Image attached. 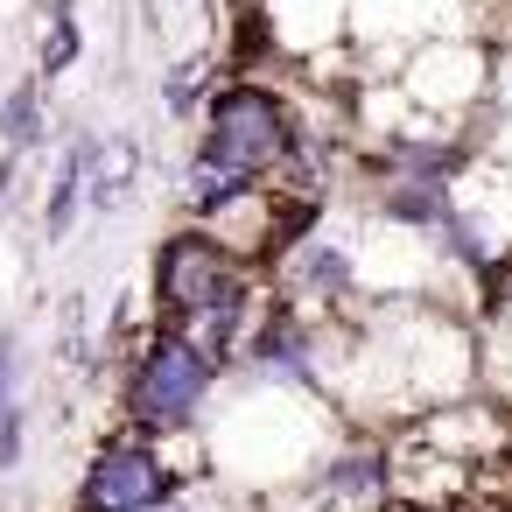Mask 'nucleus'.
Instances as JSON below:
<instances>
[{"label":"nucleus","instance_id":"obj_9","mask_svg":"<svg viewBox=\"0 0 512 512\" xmlns=\"http://www.w3.org/2000/svg\"><path fill=\"white\" fill-rule=\"evenodd\" d=\"M43 134H50V99H43V78H29L0 99V141H8V155H36Z\"/></svg>","mask_w":512,"mask_h":512},{"label":"nucleus","instance_id":"obj_10","mask_svg":"<svg viewBox=\"0 0 512 512\" xmlns=\"http://www.w3.org/2000/svg\"><path fill=\"white\" fill-rule=\"evenodd\" d=\"M225 71H218V57L211 50H197V57H176L169 64V78H162V113L169 120H190L204 99H211V85H218Z\"/></svg>","mask_w":512,"mask_h":512},{"label":"nucleus","instance_id":"obj_5","mask_svg":"<svg viewBox=\"0 0 512 512\" xmlns=\"http://www.w3.org/2000/svg\"><path fill=\"white\" fill-rule=\"evenodd\" d=\"M260 274H267L274 295H288V302H302V309H316V316H330V309H344V302L358 295V253H351L344 239H323V232L281 246Z\"/></svg>","mask_w":512,"mask_h":512},{"label":"nucleus","instance_id":"obj_6","mask_svg":"<svg viewBox=\"0 0 512 512\" xmlns=\"http://www.w3.org/2000/svg\"><path fill=\"white\" fill-rule=\"evenodd\" d=\"M99 148H106V134H71L64 162H57V176H50V197H43V239H50V246L71 239V225H78V211H85V183H92Z\"/></svg>","mask_w":512,"mask_h":512},{"label":"nucleus","instance_id":"obj_2","mask_svg":"<svg viewBox=\"0 0 512 512\" xmlns=\"http://www.w3.org/2000/svg\"><path fill=\"white\" fill-rule=\"evenodd\" d=\"M302 141V113L288 92H274L267 78H218L211 99L197 106V148L190 162L239 176V183H274L288 169Z\"/></svg>","mask_w":512,"mask_h":512},{"label":"nucleus","instance_id":"obj_7","mask_svg":"<svg viewBox=\"0 0 512 512\" xmlns=\"http://www.w3.org/2000/svg\"><path fill=\"white\" fill-rule=\"evenodd\" d=\"M134 183H141V141H134V134H113V141L99 148V162H92L85 211H92V218H113V211L134 197Z\"/></svg>","mask_w":512,"mask_h":512},{"label":"nucleus","instance_id":"obj_13","mask_svg":"<svg viewBox=\"0 0 512 512\" xmlns=\"http://www.w3.org/2000/svg\"><path fill=\"white\" fill-rule=\"evenodd\" d=\"M15 169H22V155H0V211H8V190H15Z\"/></svg>","mask_w":512,"mask_h":512},{"label":"nucleus","instance_id":"obj_15","mask_svg":"<svg viewBox=\"0 0 512 512\" xmlns=\"http://www.w3.org/2000/svg\"><path fill=\"white\" fill-rule=\"evenodd\" d=\"M498 512H505V505H498Z\"/></svg>","mask_w":512,"mask_h":512},{"label":"nucleus","instance_id":"obj_11","mask_svg":"<svg viewBox=\"0 0 512 512\" xmlns=\"http://www.w3.org/2000/svg\"><path fill=\"white\" fill-rule=\"evenodd\" d=\"M22 456H29V407L15 400L0 407V470H22Z\"/></svg>","mask_w":512,"mask_h":512},{"label":"nucleus","instance_id":"obj_1","mask_svg":"<svg viewBox=\"0 0 512 512\" xmlns=\"http://www.w3.org/2000/svg\"><path fill=\"white\" fill-rule=\"evenodd\" d=\"M120 428L134 435H155V442H176V435H197L211 393L225 386V365L176 323H141L120 351Z\"/></svg>","mask_w":512,"mask_h":512},{"label":"nucleus","instance_id":"obj_4","mask_svg":"<svg viewBox=\"0 0 512 512\" xmlns=\"http://www.w3.org/2000/svg\"><path fill=\"white\" fill-rule=\"evenodd\" d=\"M176 491H183V470L169 463V449H162L155 435L113 428V435L92 449L71 512H148V505H162V498H176Z\"/></svg>","mask_w":512,"mask_h":512},{"label":"nucleus","instance_id":"obj_12","mask_svg":"<svg viewBox=\"0 0 512 512\" xmlns=\"http://www.w3.org/2000/svg\"><path fill=\"white\" fill-rule=\"evenodd\" d=\"M22 400V330H0V407Z\"/></svg>","mask_w":512,"mask_h":512},{"label":"nucleus","instance_id":"obj_3","mask_svg":"<svg viewBox=\"0 0 512 512\" xmlns=\"http://www.w3.org/2000/svg\"><path fill=\"white\" fill-rule=\"evenodd\" d=\"M246 274H260L239 246H225L211 225H176L162 246H155V323H176V330H197Z\"/></svg>","mask_w":512,"mask_h":512},{"label":"nucleus","instance_id":"obj_8","mask_svg":"<svg viewBox=\"0 0 512 512\" xmlns=\"http://www.w3.org/2000/svg\"><path fill=\"white\" fill-rule=\"evenodd\" d=\"M85 57V29H78V0H43V43H36V78H64Z\"/></svg>","mask_w":512,"mask_h":512},{"label":"nucleus","instance_id":"obj_14","mask_svg":"<svg viewBox=\"0 0 512 512\" xmlns=\"http://www.w3.org/2000/svg\"><path fill=\"white\" fill-rule=\"evenodd\" d=\"M148 512H197L190 498H162V505H148Z\"/></svg>","mask_w":512,"mask_h":512}]
</instances>
